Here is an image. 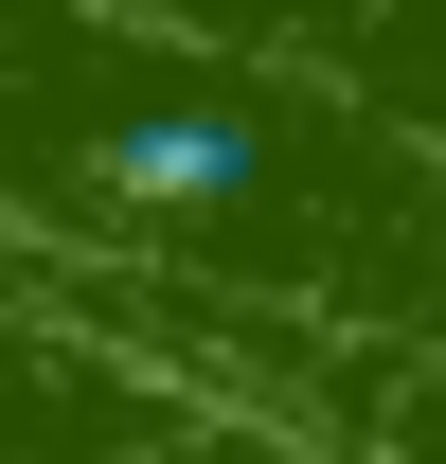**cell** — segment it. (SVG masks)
Here are the masks:
<instances>
[{"instance_id":"cell-1","label":"cell","mask_w":446,"mask_h":464,"mask_svg":"<svg viewBox=\"0 0 446 464\" xmlns=\"http://www.w3.org/2000/svg\"><path fill=\"white\" fill-rule=\"evenodd\" d=\"M72 215L108 250H215V268H268V108L232 90H179V108H108L72 143Z\"/></svg>"}]
</instances>
